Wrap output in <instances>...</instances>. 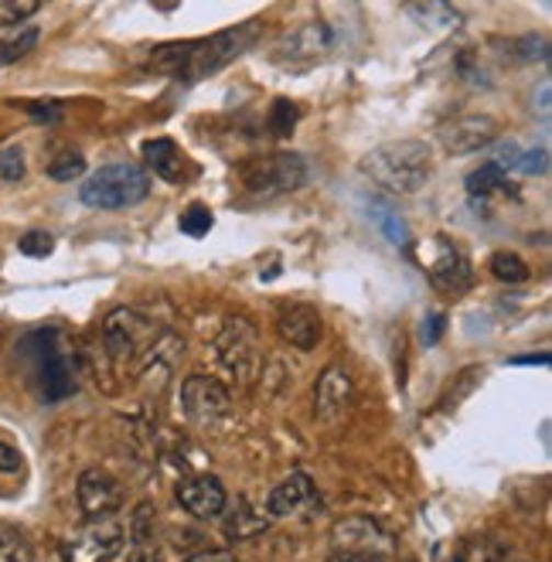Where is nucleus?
I'll return each instance as SVG.
<instances>
[{"label": "nucleus", "instance_id": "20e7f679", "mask_svg": "<svg viewBox=\"0 0 552 562\" xmlns=\"http://www.w3.org/2000/svg\"><path fill=\"white\" fill-rule=\"evenodd\" d=\"M239 181L252 198H263V202H273V198L294 194L297 188H304L307 181V164L301 154H267V157H249L239 168Z\"/></svg>", "mask_w": 552, "mask_h": 562}, {"label": "nucleus", "instance_id": "393cba45", "mask_svg": "<svg viewBox=\"0 0 552 562\" xmlns=\"http://www.w3.org/2000/svg\"><path fill=\"white\" fill-rule=\"evenodd\" d=\"M464 184H467V194H474V198H488V194H495V191H502V188H511V184H505V171L495 168L492 160H488V164H481L477 171H471Z\"/></svg>", "mask_w": 552, "mask_h": 562}, {"label": "nucleus", "instance_id": "dca6fc26", "mask_svg": "<svg viewBox=\"0 0 552 562\" xmlns=\"http://www.w3.org/2000/svg\"><path fill=\"white\" fill-rule=\"evenodd\" d=\"M277 330H280V338H283L290 348L311 351V348H317V341H320V335H324V321H320V314H317L311 304H290V307L277 317Z\"/></svg>", "mask_w": 552, "mask_h": 562}, {"label": "nucleus", "instance_id": "cd10ccee", "mask_svg": "<svg viewBox=\"0 0 552 562\" xmlns=\"http://www.w3.org/2000/svg\"><path fill=\"white\" fill-rule=\"evenodd\" d=\"M0 562H35L27 539L8 525H0Z\"/></svg>", "mask_w": 552, "mask_h": 562}, {"label": "nucleus", "instance_id": "bb28decb", "mask_svg": "<svg viewBox=\"0 0 552 562\" xmlns=\"http://www.w3.org/2000/svg\"><path fill=\"white\" fill-rule=\"evenodd\" d=\"M301 120V106L297 103H290V99H277V103L270 106V134L273 137H290L294 134V126Z\"/></svg>", "mask_w": 552, "mask_h": 562}, {"label": "nucleus", "instance_id": "a211bd4d", "mask_svg": "<svg viewBox=\"0 0 552 562\" xmlns=\"http://www.w3.org/2000/svg\"><path fill=\"white\" fill-rule=\"evenodd\" d=\"M311 498H314V481H311V474H304V471H290V474L270 491L267 515H270V518L297 515Z\"/></svg>", "mask_w": 552, "mask_h": 562}, {"label": "nucleus", "instance_id": "4468645a", "mask_svg": "<svg viewBox=\"0 0 552 562\" xmlns=\"http://www.w3.org/2000/svg\"><path fill=\"white\" fill-rule=\"evenodd\" d=\"M354 400V382L345 366H328L314 385V416L320 423H338Z\"/></svg>", "mask_w": 552, "mask_h": 562}, {"label": "nucleus", "instance_id": "a878e982", "mask_svg": "<svg viewBox=\"0 0 552 562\" xmlns=\"http://www.w3.org/2000/svg\"><path fill=\"white\" fill-rule=\"evenodd\" d=\"M212 225H215L212 209H209V205H202V202L188 205V209L181 212V218H178V228H181L184 236H191V239L209 236V233H212Z\"/></svg>", "mask_w": 552, "mask_h": 562}, {"label": "nucleus", "instance_id": "1a4fd4ad", "mask_svg": "<svg viewBox=\"0 0 552 562\" xmlns=\"http://www.w3.org/2000/svg\"><path fill=\"white\" fill-rule=\"evenodd\" d=\"M331 542L335 552H351V555H375L385 559L393 552V536L372 518V515H345L331 525Z\"/></svg>", "mask_w": 552, "mask_h": 562}, {"label": "nucleus", "instance_id": "423d86ee", "mask_svg": "<svg viewBox=\"0 0 552 562\" xmlns=\"http://www.w3.org/2000/svg\"><path fill=\"white\" fill-rule=\"evenodd\" d=\"M157 338H160V330L154 327V321L134 307H116L103 321V345L116 361H134Z\"/></svg>", "mask_w": 552, "mask_h": 562}, {"label": "nucleus", "instance_id": "4be33fe9", "mask_svg": "<svg viewBox=\"0 0 552 562\" xmlns=\"http://www.w3.org/2000/svg\"><path fill=\"white\" fill-rule=\"evenodd\" d=\"M406 11H409L419 24H424V27H433V31H450V27H458V24H461L458 8L440 4V0H427V4H409Z\"/></svg>", "mask_w": 552, "mask_h": 562}, {"label": "nucleus", "instance_id": "9b49d317", "mask_svg": "<svg viewBox=\"0 0 552 562\" xmlns=\"http://www.w3.org/2000/svg\"><path fill=\"white\" fill-rule=\"evenodd\" d=\"M233 409V395L218 379L209 375H188L181 382V413L199 423V426H212L215 419H222Z\"/></svg>", "mask_w": 552, "mask_h": 562}, {"label": "nucleus", "instance_id": "2f4dec72", "mask_svg": "<svg viewBox=\"0 0 552 562\" xmlns=\"http://www.w3.org/2000/svg\"><path fill=\"white\" fill-rule=\"evenodd\" d=\"M38 14V4L35 0H0V27L8 24H21L27 18Z\"/></svg>", "mask_w": 552, "mask_h": 562}, {"label": "nucleus", "instance_id": "f704fd0d", "mask_svg": "<svg viewBox=\"0 0 552 562\" xmlns=\"http://www.w3.org/2000/svg\"><path fill=\"white\" fill-rule=\"evenodd\" d=\"M18 249H21L24 256H35V259H45V256H52V249H55V239H52L48 233H42V228H35V233H27V236H21Z\"/></svg>", "mask_w": 552, "mask_h": 562}, {"label": "nucleus", "instance_id": "412c9836", "mask_svg": "<svg viewBox=\"0 0 552 562\" xmlns=\"http://www.w3.org/2000/svg\"><path fill=\"white\" fill-rule=\"evenodd\" d=\"M484 375H488V372H484V366H467V369H461L458 375H453V382L447 385V392L440 395V409H458L464 400H467V395L481 385V379Z\"/></svg>", "mask_w": 552, "mask_h": 562}, {"label": "nucleus", "instance_id": "c756f323", "mask_svg": "<svg viewBox=\"0 0 552 562\" xmlns=\"http://www.w3.org/2000/svg\"><path fill=\"white\" fill-rule=\"evenodd\" d=\"M24 175H27V160H24V150H21L18 144H11V147L0 150V181L18 184Z\"/></svg>", "mask_w": 552, "mask_h": 562}, {"label": "nucleus", "instance_id": "2eb2a0df", "mask_svg": "<svg viewBox=\"0 0 552 562\" xmlns=\"http://www.w3.org/2000/svg\"><path fill=\"white\" fill-rule=\"evenodd\" d=\"M335 48V35L324 21H307L294 35H286L277 45V61H314Z\"/></svg>", "mask_w": 552, "mask_h": 562}, {"label": "nucleus", "instance_id": "6e6552de", "mask_svg": "<svg viewBox=\"0 0 552 562\" xmlns=\"http://www.w3.org/2000/svg\"><path fill=\"white\" fill-rule=\"evenodd\" d=\"M502 123L492 113H467L450 120L437 130V140L450 157H467L477 150H488L492 144H498Z\"/></svg>", "mask_w": 552, "mask_h": 562}, {"label": "nucleus", "instance_id": "b1692460", "mask_svg": "<svg viewBox=\"0 0 552 562\" xmlns=\"http://www.w3.org/2000/svg\"><path fill=\"white\" fill-rule=\"evenodd\" d=\"M38 38H42L38 27H21V31H14L11 38L0 42V65H14L24 55H31V52H35V45H38Z\"/></svg>", "mask_w": 552, "mask_h": 562}, {"label": "nucleus", "instance_id": "6ab92c4d", "mask_svg": "<svg viewBox=\"0 0 552 562\" xmlns=\"http://www.w3.org/2000/svg\"><path fill=\"white\" fill-rule=\"evenodd\" d=\"M38 375H42V392L48 403H58L65 395L76 392V379H72V369L65 355L58 348H45L42 358H38Z\"/></svg>", "mask_w": 552, "mask_h": 562}, {"label": "nucleus", "instance_id": "7ed1b4c3", "mask_svg": "<svg viewBox=\"0 0 552 562\" xmlns=\"http://www.w3.org/2000/svg\"><path fill=\"white\" fill-rule=\"evenodd\" d=\"M256 31H259V21H246V24H236L229 31H218V35H212V38L188 42V55H184L178 79L202 82V79L215 76L218 69H225V65L236 61L243 52L252 48Z\"/></svg>", "mask_w": 552, "mask_h": 562}, {"label": "nucleus", "instance_id": "e433bc0d", "mask_svg": "<svg viewBox=\"0 0 552 562\" xmlns=\"http://www.w3.org/2000/svg\"><path fill=\"white\" fill-rule=\"evenodd\" d=\"M21 464H24L21 453H18L11 443L0 440V474H18V471H21Z\"/></svg>", "mask_w": 552, "mask_h": 562}, {"label": "nucleus", "instance_id": "aec40b11", "mask_svg": "<svg viewBox=\"0 0 552 562\" xmlns=\"http://www.w3.org/2000/svg\"><path fill=\"white\" fill-rule=\"evenodd\" d=\"M267 528H270V515L263 508H252L249 502H239V512L229 518L225 532H229V539L243 542V539H252V536H263Z\"/></svg>", "mask_w": 552, "mask_h": 562}, {"label": "nucleus", "instance_id": "473e14b6", "mask_svg": "<svg viewBox=\"0 0 552 562\" xmlns=\"http://www.w3.org/2000/svg\"><path fill=\"white\" fill-rule=\"evenodd\" d=\"M110 562H157V539L154 542H134V539H126L123 549Z\"/></svg>", "mask_w": 552, "mask_h": 562}, {"label": "nucleus", "instance_id": "ddd939ff", "mask_svg": "<svg viewBox=\"0 0 552 562\" xmlns=\"http://www.w3.org/2000/svg\"><path fill=\"white\" fill-rule=\"evenodd\" d=\"M178 505L191 515V518H218L229 505V494H225L222 481L212 477V474H191L184 481H178Z\"/></svg>", "mask_w": 552, "mask_h": 562}, {"label": "nucleus", "instance_id": "9d476101", "mask_svg": "<svg viewBox=\"0 0 552 562\" xmlns=\"http://www.w3.org/2000/svg\"><path fill=\"white\" fill-rule=\"evenodd\" d=\"M419 262H424V270L430 273V280L440 290L461 293L474 283V270H471L467 256L447 239H430V243L419 246Z\"/></svg>", "mask_w": 552, "mask_h": 562}, {"label": "nucleus", "instance_id": "c85d7f7f", "mask_svg": "<svg viewBox=\"0 0 552 562\" xmlns=\"http://www.w3.org/2000/svg\"><path fill=\"white\" fill-rule=\"evenodd\" d=\"M372 218H375V225L382 228L385 239L393 243V246H406L409 243V228H406V222L393 209H375L372 205Z\"/></svg>", "mask_w": 552, "mask_h": 562}, {"label": "nucleus", "instance_id": "58836bf2", "mask_svg": "<svg viewBox=\"0 0 552 562\" xmlns=\"http://www.w3.org/2000/svg\"><path fill=\"white\" fill-rule=\"evenodd\" d=\"M549 92H552V86L542 82V86H539V106H536L542 120H549Z\"/></svg>", "mask_w": 552, "mask_h": 562}, {"label": "nucleus", "instance_id": "0eeeda50", "mask_svg": "<svg viewBox=\"0 0 552 562\" xmlns=\"http://www.w3.org/2000/svg\"><path fill=\"white\" fill-rule=\"evenodd\" d=\"M126 542V525L120 518L89 521L61 542L65 562H110Z\"/></svg>", "mask_w": 552, "mask_h": 562}, {"label": "nucleus", "instance_id": "f8f14e48", "mask_svg": "<svg viewBox=\"0 0 552 562\" xmlns=\"http://www.w3.org/2000/svg\"><path fill=\"white\" fill-rule=\"evenodd\" d=\"M76 498L89 521H103V518H116V512L123 505V487L110 471L89 468L76 481Z\"/></svg>", "mask_w": 552, "mask_h": 562}, {"label": "nucleus", "instance_id": "f257e3e1", "mask_svg": "<svg viewBox=\"0 0 552 562\" xmlns=\"http://www.w3.org/2000/svg\"><path fill=\"white\" fill-rule=\"evenodd\" d=\"M430 147L424 140H388L382 147H375L372 154H365L362 171L365 178H372V184H379L385 194H399L409 198L419 188H427L433 164H430Z\"/></svg>", "mask_w": 552, "mask_h": 562}, {"label": "nucleus", "instance_id": "7c9ffc66", "mask_svg": "<svg viewBox=\"0 0 552 562\" xmlns=\"http://www.w3.org/2000/svg\"><path fill=\"white\" fill-rule=\"evenodd\" d=\"M86 175V160L82 154H58L52 164H48V178L52 181H76Z\"/></svg>", "mask_w": 552, "mask_h": 562}, {"label": "nucleus", "instance_id": "f03ea898", "mask_svg": "<svg viewBox=\"0 0 552 562\" xmlns=\"http://www.w3.org/2000/svg\"><path fill=\"white\" fill-rule=\"evenodd\" d=\"M150 194V175L144 164L134 160H116L106 168L92 171L82 188H79V202L86 209H100V212H116V209H134Z\"/></svg>", "mask_w": 552, "mask_h": 562}, {"label": "nucleus", "instance_id": "f3484780", "mask_svg": "<svg viewBox=\"0 0 552 562\" xmlns=\"http://www.w3.org/2000/svg\"><path fill=\"white\" fill-rule=\"evenodd\" d=\"M144 160H147V168H150L157 178H165V181H171V184H181V181H188V178L194 175L188 154H184L174 140H168V137H154V140H147V144H144ZM150 171H147V175H150Z\"/></svg>", "mask_w": 552, "mask_h": 562}, {"label": "nucleus", "instance_id": "5701e85b", "mask_svg": "<svg viewBox=\"0 0 552 562\" xmlns=\"http://www.w3.org/2000/svg\"><path fill=\"white\" fill-rule=\"evenodd\" d=\"M488 270H492V277H495V280H502V283H508V286L526 283V280L532 277L529 262H526L522 256H518V252H508V249H502V252H495V256H492Z\"/></svg>", "mask_w": 552, "mask_h": 562}, {"label": "nucleus", "instance_id": "a19ab883", "mask_svg": "<svg viewBox=\"0 0 552 562\" xmlns=\"http://www.w3.org/2000/svg\"><path fill=\"white\" fill-rule=\"evenodd\" d=\"M328 562H382V559H375V555H351V552H335Z\"/></svg>", "mask_w": 552, "mask_h": 562}, {"label": "nucleus", "instance_id": "39448f33", "mask_svg": "<svg viewBox=\"0 0 552 562\" xmlns=\"http://www.w3.org/2000/svg\"><path fill=\"white\" fill-rule=\"evenodd\" d=\"M215 355L225 372L239 379L243 385H249L259 375V366H263V345H259L256 324L249 317L225 321L222 335L215 338Z\"/></svg>", "mask_w": 552, "mask_h": 562}, {"label": "nucleus", "instance_id": "ea45409f", "mask_svg": "<svg viewBox=\"0 0 552 562\" xmlns=\"http://www.w3.org/2000/svg\"><path fill=\"white\" fill-rule=\"evenodd\" d=\"M508 366H549V355H526V358H511Z\"/></svg>", "mask_w": 552, "mask_h": 562}, {"label": "nucleus", "instance_id": "72a5a7b5", "mask_svg": "<svg viewBox=\"0 0 552 562\" xmlns=\"http://www.w3.org/2000/svg\"><path fill=\"white\" fill-rule=\"evenodd\" d=\"M515 171H522L529 178L536 175H545L549 171V150L545 147H532V150H522L515 160Z\"/></svg>", "mask_w": 552, "mask_h": 562}, {"label": "nucleus", "instance_id": "c9c22d12", "mask_svg": "<svg viewBox=\"0 0 552 562\" xmlns=\"http://www.w3.org/2000/svg\"><path fill=\"white\" fill-rule=\"evenodd\" d=\"M447 330V314H430L424 317V324H419V341H424L427 348H433Z\"/></svg>", "mask_w": 552, "mask_h": 562}, {"label": "nucleus", "instance_id": "4c0bfd02", "mask_svg": "<svg viewBox=\"0 0 552 562\" xmlns=\"http://www.w3.org/2000/svg\"><path fill=\"white\" fill-rule=\"evenodd\" d=\"M184 562H236V555L229 549H202V552L188 555Z\"/></svg>", "mask_w": 552, "mask_h": 562}]
</instances>
